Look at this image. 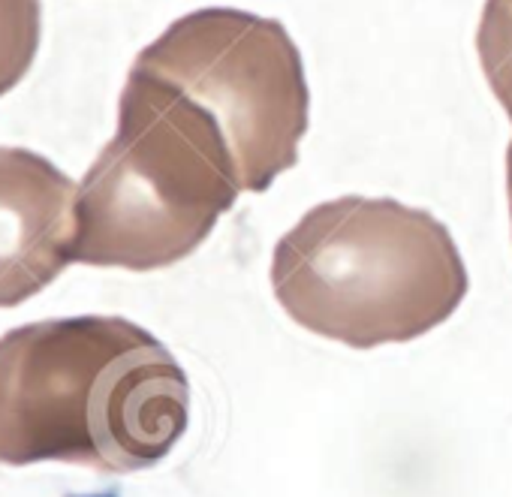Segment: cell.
<instances>
[{"label": "cell", "mask_w": 512, "mask_h": 497, "mask_svg": "<svg viewBox=\"0 0 512 497\" xmlns=\"http://www.w3.org/2000/svg\"><path fill=\"white\" fill-rule=\"evenodd\" d=\"M187 419L184 368L124 317L40 320L0 338V464L136 473L172 452Z\"/></svg>", "instance_id": "cell-1"}, {"label": "cell", "mask_w": 512, "mask_h": 497, "mask_svg": "<svg viewBox=\"0 0 512 497\" xmlns=\"http://www.w3.org/2000/svg\"><path fill=\"white\" fill-rule=\"evenodd\" d=\"M272 287L302 329L371 350L449 320L467 296V269L434 214L398 199L341 196L278 241Z\"/></svg>", "instance_id": "cell-2"}, {"label": "cell", "mask_w": 512, "mask_h": 497, "mask_svg": "<svg viewBox=\"0 0 512 497\" xmlns=\"http://www.w3.org/2000/svg\"><path fill=\"white\" fill-rule=\"evenodd\" d=\"M232 154L178 88L133 67L118 133L79 184L76 263L154 272L190 257L238 199Z\"/></svg>", "instance_id": "cell-3"}, {"label": "cell", "mask_w": 512, "mask_h": 497, "mask_svg": "<svg viewBox=\"0 0 512 497\" xmlns=\"http://www.w3.org/2000/svg\"><path fill=\"white\" fill-rule=\"evenodd\" d=\"M133 67L169 82L214 121L241 190L263 193L296 166L311 91L281 22L229 7L196 10L145 46Z\"/></svg>", "instance_id": "cell-4"}, {"label": "cell", "mask_w": 512, "mask_h": 497, "mask_svg": "<svg viewBox=\"0 0 512 497\" xmlns=\"http://www.w3.org/2000/svg\"><path fill=\"white\" fill-rule=\"evenodd\" d=\"M76 202V181L52 160L0 145V308L34 299L76 263Z\"/></svg>", "instance_id": "cell-5"}, {"label": "cell", "mask_w": 512, "mask_h": 497, "mask_svg": "<svg viewBox=\"0 0 512 497\" xmlns=\"http://www.w3.org/2000/svg\"><path fill=\"white\" fill-rule=\"evenodd\" d=\"M43 40L40 0H0V97H7L34 67Z\"/></svg>", "instance_id": "cell-6"}, {"label": "cell", "mask_w": 512, "mask_h": 497, "mask_svg": "<svg viewBox=\"0 0 512 497\" xmlns=\"http://www.w3.org/2000/svg\"><path fill=\"white\" fill-rule=\"evenodd\" d=\"M476 52L482 73L512 121V4L509 0H485Z\"/></svg>", "instance_id": "cell-7"}, {"label": "cell", "mask_w": 512, "mask_h": 497, "mask_svg": "<svg viewBox=\"0 0 512 497\" xmlns=\"http://www.w3.org/2000/svg\"><path fill=\"white\" fill-rule=\"evenodd\" d=\"M506 190H509V214H512V142L506 151Z\"/></svg>", "instance_id": "cell-8"}, {"label": "cell", "mask_w": 512, "mask_h": 497, "mask_svg": "<svg viewBox=\"0 0 512 497\" xmlns=\"http://www.w3.org/2000/svg\"><path fill=\"white\" fill-rule=\"evenodd\" d=\"M509 4H512V0H509Z\"/></svg>", "instance_id": "cell-9"}]
</instances>
